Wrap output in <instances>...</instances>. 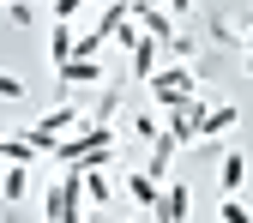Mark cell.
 Wrapping results in <instances>:
<instances>
[{
  "mask_svg": "<svg viewBox=\"0 0 253 223\" xmlns=\"http://www.w3.org/2000/svg\"><path fill=\"white\" fill-rule=\"evenodd\" d=\"M79 205H84V175H79V169H67V175L48 187L42 217H48V223H84V217H79Z\"/></svg>",
  "mask_w": 253,
  "mask_h": 223,
  "instance_id": "1",
  "label": "cell"
},
{
  "mask_svg": "<svg viewBox=\"0 0 253 223\" xmlns=\"http://www.w3.org/2000/svg\"><path fill=\"white\" fill-rule=\"evenodd\" d=\"M151 97L163 103V109L193 103V73H187V67H157V73H151Z\"/></svg>",
  "mask_w": 253,
  "mask_h": 223,
  "instance_id": "2",
  "label": "cell"
},
{
  "mask_svg": "<svg viewBox=\"0 0 253 223\" xmlns=\"http://www.w3.org/2000/svg\"><path fill=\"white\" fill-rule=\"evenodd\" d=\"M187 205H193V193H187V181H169L163 193H157L151 217H157V223H187Z\"/></svg>",
  "mask_w": 253,
  "mask_h": 223,
  "instance_id": "3",
  "label": "cell"
},
{
  "mask_svg": "<svg viewBox=\"0 0 253 223\" xmlns=\"http://www.w3.org/2000/svg\"><path fill=\"white\" fill-rule=\"evenodd\" d=\"M199 115H205V109H193V103L169 109V127H163V133H169L175 145H193V139H199Z\"/></svg>",
  "mask_w": 253,
  "mask_h": 223,
  "instance_id": "4",
  "label": "cell"
},
{
  "mask_svg": "<svg viewBox=\"0 0 253 223\" xmlns=\"http://www.w3.org/2000/svg\"><path fill=\"white\" fill-rule=\"evenodd\" d=\"M73 48H79L73 24H67V18H54V30H48V54H54V67H67V60H73Z\"/></svg>",
  "mask_w": 253,
  "mask_h": 223,
  "instance_id": "5",
  "label": "cell"
},
{
  "mask_svg": "<svg viewBox=\"0 0 253 223\" xmlns=\"http://www.w3.org/2000/svg\"><path fill=\"white\" fill-rule=\"evenodd\" d=\"M126 193H133V199L151 211V205H157V193H163V181H157L151 169H133V175H126Z\"/></svg>",
  "mask_w": 253,
  "mask_h": 223,
  "instance_id": "6",
  "label": "cell"
},
{
  "mask_svg": "<svg viewBox=\"0 0 253 223\" xmlns=\"http://www.w3.org/2000/svg\"><path fill=\"white\" fill-rule=\"evenodd\" d=\"M60 79H67V85H97V79H103V67H97L90 54H73L67 67H60Z\"/></svg>",
  "mask_w": 253,
  "mask_h": 223,
  "instance_id": "7",
  "label": "cell"
},
{
  "mask_svg": "<svg viewBox=\"0 0 253 223\" xmlns=\"http://www.w3.org/2000/svg\"><path fill=\"white\" fill-rule=\"evenodd\" d=\"M157 48H163L157 37H139L133 48H126V54H133V73H139V79H151V73H157Z\"/></svg>",
  "mask_w": 253,
  "mask_h": 223,
  "instance_id": "8",
  "label": "cell"
},
{
  "mask_svg": "<svg viewBox=\"0 0 253 223\" xmlns=\"http://www.w3.org/2000/svg\"><path fill=\"white\" fill-rule=\"evenodd\" d=\"M217 181H223V193H235V187L247 181V157H241V151H229L223 163H217Z\"/></svg>",
  "mask_w": 253,
  "mask_h": 223,
  "instance_id": "9",
  "label": "cell"
},
{
  "mask_svg": "<svg viewBox=\"0 0 253 223\" xmlns=\"http://www.w3.org/2000/svg\"><path fill=\"white\" fill-rule=\"evenodd\" d=\"M0 193H6V205H18V199L30 193V163H12L6 181H0Z\"/></svg>",
  "mask_w": 253,
  "mask_h": 223,
  "instance_id": "10",
  "label": "cell"
},
{
  "mask_svg": "<svg viewBox=\"0 0 253 223\" xmlns=\"http://www.w3.org/2000/svg\"><path fill=\"white\" fill-rule=\"evenodd\" d=\"M37 157H42V151L30 145V139H0V163H6V169H12V163H37Z\"/></svg>",
  "mask_w": 253,
  "mask_h": 223,
  "instance_id": "11",
  "label": "cell"
},
{
  "mask_svg": "<svg viewBox=\"0 0 253 223\" xmlns=\"http://www.w3.org/2000/svg\"><path fill=\"white\" fill-rule=\"evenodd\" d=\"M235 121H241L235 109H205V115H199V139H205V133H229Z\"/></svg>",
  "mask_w": 253,
  "mask_h": 223,
  "instance_id": "12",
  "label": "cell"
},
{
  "mask_svg": "<svg viewBox=\"0 0 253 223\" xmlns=\"http://www.w3.org/2000/svg\"><path fill=\"white\" fill-rule=\"evenodd\" d=\"M217 217H223V223H253V211L235 199V193H223V205H217Z\"/></svg>",
  "mask_w": 253,
  "mask_h": 223,
  "instance_id": "13",
  "label": "cell"
},
{
  "mask_svg": "<svg viewBox=\"0 0 253 223\" xmlns=\"http://www.w3.org/2000/svg\"><path fill=\"white\" fill-rule=\"evenodd\" d=\"M24 97V79H12V73H0V103H18Z\"/></svg>",
  "mask_w": 253,
  "mask_h": 223,
  "instance_id": "14",
  "label": "cell"
},
{
  "mask_svg": "<svg viewBox=\"0 0 253 223\" xmlns=\"http://www.w3.org/2000/svg\"><path fill=\"white\" fill-rule=\"evenodd\" d=\"M6 18L12 24H30V0H6Z\"/></svg>",
  "mask_w": 253,
  "mask_h": 223,
  "instance_id": "15",
  "label": "cell"
},
{
  "mask_svg": "<svg viewBox=\"0 0 253 223\" xmlns=\"http://www.w3.org/2000/svg\"><path fill=\"white\" fill-rule=\"evenodd\" d=\"M79 6H90V0H54V18H73Z\"/></svg>",
  "mask_w": 253,
  "mask_h": 223,
  "instance_id": "16",
  "label": "cell"
},
{
  "mask_svg": "<svg viewBox=\"0 0 253 223\" xmlns=\"http://www.w3.org/2000/svg\"><path fill=\"white\" fill-rule=\"evenodd\" d=\"M247 54H253V24H247Z\"/></svg>",
  "mask_w": 253,
  "mask_h": 223,
  "instance_id": "17",
  "label": "cell"
},
{
  "mask_svg": "<svg viewBox=\"0 0 253 223\" xmlns=\"http://www.w3.org/2000/svg\"><path fill=\"white\" fill-rule=\"evenodd\" d=\"M126 6H133V12H139V0H126Z\"/></svg>",
  "mask_w": 253,
  "mask_h": 223,
  "instance_id": "18",
  "label": "cell"
}]
</instances>
